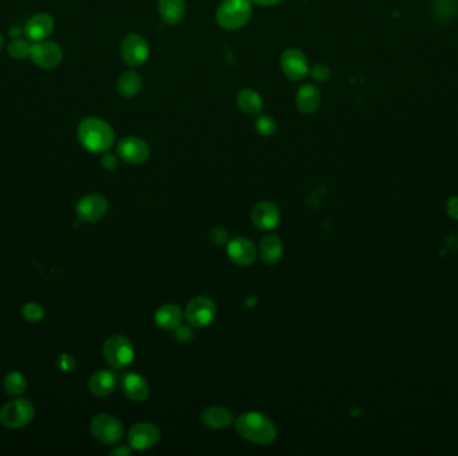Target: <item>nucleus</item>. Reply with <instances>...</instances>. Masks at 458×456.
I'll list each match as a JSON object with an SVG mask.
<instances>
[{"mask_svg":"<svg viewBox=\"0 0 458 456\" xmlns=\"http://www.w3.org/2000/svg\"><path fill=\"white\" fill-rule=\"evenodd\" d=\"M252 16L251 0H223L216 10L217 25L229 31L239 30Z\"/></svg>","mask_w":458,"mask_h":456,"instance_id":"nucleus-3","label":"nucleus"},{"mask_svg":"<svg viewBox=\"0 0 458 456\" xmlns=\"http://www.w3.org/2000/svg\"><path fill=\"white\" fill-rule=\"evenodd\" d=\"M31 46L33 44L25 39H13L7 44V52H8L10 58H13L15 61H23L25 58H30Z\"/></svg>","mask_w":458,"mask_h":456,"instance_id":"nucleus-28","label":"nucleus"},{"mask_svg":"<svg viewBox=\"0 0 458 456\" xmlns=\"http://www.w3.org/2000/svg\"><path fill=\"white\" fill-rule=\"evenodd\" d=\"M22 315L30 323H38L45 317V309L38 303H25L22 308Z\"/></svg>","mask_w":458,"mask_h":456,"instance_id":"nucleus-30","label":"nucleus"},{"mask_svg":"<svg viewBox=\"0 0 458 456\" xmlns=\"http://www.w3.org/2000/svg\"><path fill=\"white\" fill-rule=\"evenodd\" d=\"M151 55L148 40L140 34H129L121 43V56L130 67H140L146 64Z\"/></svg>","mask_w":458,"mask_h":456,"instance_id":"nucleus-8","label":"nucleus"},{"mask_svg":"<svg viewBox=\"0 0 458 456\" xmlns=\"http://www.w3.org/2000/svg\"><path fill=\"white\" fill-rule=\"evenodd\" d=\"M3 47H4V38H3V35L0 34V51L3 50Z\"/></svg>","mask_w":458,"mask_h":456,"instance_id":"nucleus-40","label":"nucleus"},{"mask_svg":"<svg viewBox=\"0 0 458 456\" xmlns=\"http://www.w3.org/2000/svg\"><path fill=\"white\" fill-rule=\"evenodd\" d=\"M211 240H212L213 244H216V245L228 244V232L223 228L212 229V232H211Z\"/></svg>","mask_w":458,"mask_h":456,"instance_id":"nucleus-33","label":"nucleus"},{"mask_svg":"<svg viewBox=\"0 0 458 456\" xmlns=\"http://www.w3.org/2000/svg\"><path fill=\"white\" fill-rule=\"evenodd\" d=\"M76 136L83 149L94 154L109 152L115 140L113 127L98 116L83 118L78 125Z\"/></svg>","mask_w":458,"mask_h":456,"instance_id":"nucleus-1","label":"nucleus"},{"mask_svg":"<svg viewBox=\"0 0 458 456\" xmlns=\"http://www.w3.org/2000/svg\"><path fill=\"white\" fill-rule=\"evenodd\" d=\"M55 28V20L50 13H38L33 15L25 25V35L33 42L46 40Z\"/></svg>","mask_w":458,"mask_h":456,"instance_id":"nucleus-15","label":"nucleus"},{"mask_svg":"<svg viewBox=\"0 0 458 456\" xmlns=\"http://www.w3.org/2000/svg\"><path fill=\"white\" fill-rule=\"evenodd\" d=\"M142 88V79H141L140 74L137 71H125L124 74L118 78L117 82V89L119 95H122L124 98H134Z\"/></svg>","mask_w":458,"mask_h":456,"instance_id":"nucleus-25","label":"nucleus"},{"mask_svg":"<svg viewBox=\"0 0 458 456\" xmlns=\"http://www.w3.org/2000/svg\"><path fill=\"white\" fill-rule=\"evenodd\" d=\"M185 317L194 328L208 327L216 317V305L208 297H194L187 305Z\"/></svg>","mask_w":458,"mask_h":456,"instance_id":"nucleus-9","label":"nucleus"},{"mask_svg":"<svg viewBox=\"0 0 458 456\" xmlns=\"http://www.w3.org/2000/svg\"><path fill=\"white\" fill-rule=\"evenodd\" d=\"M30 59L40 68L51 70L58 67L64 61V51L57 42H51L47 39L34 42L31 46Z\"/></svg>","mask_w":458,"mask_h":456,"instance_id":"nucleus-7","label":"nucleus"},{"mask_svg":"<svg viewBox=\"0 0 458 456\" xmlns=\"http://www.w3.org/2000/svg\"><path fill=\"white\" fill-rule=\"evenodd\" d=\"M121 390L129 400L141 403L148 399L151 393L149 383L140 373L127 372L121 378Z\"/></svg>","mask_w":458,"mask_h":456,"instance_id":"nucleus-14","label":"nucleus"},{"mask_svg":"<svg viewBox=\"0 0 458 456\" xmlns=\"http://www.w3.org/2000/svg\"><path fill=\"white\" fill-rule=\"evenodd\" d=\"M35 416L34 404L27 399H15L0 409V423L10 430H19L28 426Z\"/></svg>","mask_w":458,"mask_h":456,"instance_id":"nucleus-4","label":"nucleus"},{"mask_svg":"<svg viewBox=\"0 0 458 456\" xmlns=\"http://www.w3.org/2000/svg\"><path fill=\"white\" fill-rule=\"evenodd\" d=\"M57 366L59 368V371L66 372V373L73 372V371H76V359L69 354H62L57 359Z\"/></svg>","mask_w":458,"mask_h":456,"instance_id":"nucleus-32","label":"nucleus"},{"mask_svg":"<svg viewBox=\"0 0 458 456\" xmlns=\"http://www.w3.org/2000/svg\"><path fill=\"white\" fill-rule=\"evenodd\" d=\"M295 102L299 112H302L303 114H314L315 112H318L322 94L314 85H303L298 90Z\"/></svg>","mask_w":458,"mask_h":456,"instance_id":"nucleus-19","label":"nucleus"},{"mask_svg":"<svg viewBox=\"0 0 458 456\" xmlns=\"http://www.w3.org/2000/svg\"><path fill=\"white\" fill-rule=\"evenodd\" d=\"M109 209L107 200L98 193L83 196L76 206V216L83 222H97L106 216Z\"/></svg>","mask_w":458,"mask_h":456,"instance_id":"nucleus-10","label":"nucleus"},{"mask_svg":"<svg viewBox=\"0 0 458 456\" xmlns=\"http://www.w3.org/2000/svg\"><path fill=\"white\" fill-rule=\"evenodd\" d=\"M184 313L178 305L166 304L160 306L154 315L155 324L166 330H175L182 323Z\"/></svg>","mask_w":458,"mask_h":456,"instance_id":"nucleus-21","label":"nucleus"},{"mask_svg":"<svg viewBox=\"0 0 458 456\" xmlns=\"http://www.w3.org/2000/svg\"><path fill=\"white\" fill-rule=\"evenodd\" d=\"M251 1H254L259 6H263V7H272V6L279 4L281 0H251Z\"/></svg>","mask_w":458,"mask_h":456,"instance_id":"nucleus-39","label":"nucleus"},{"mask_svg":"<svg viewBox=\"0 0 458 456\" xmlns=\"http://www.w3.org/2000/svg\"><path fill=\"white\" fill-rule=\"evenodd\" d=\"M90 432L100 443H118L124 435V426L118 419L109 414H98L90 421Z\"/></svg>","mask_w":458,"mask_h":456,"instance_id":"nucleus-6","label":"nucleus"},{"mask_svg":"<svg viewBox=\"0 0 458 456\" xmlns=\"http://www.w3.org/2000/svg\"><path fill=\"white\" fill-rule=\"evenodd\" d=\"M23 32H25V28H22L20 25H13L8 30V34H10V37L13 39L22 38V34Z\"/></svg>","mask_w":458,"mask_h":456,"instance_id":"nucleus-38","label":"nucleus"},{"mask_svg":"<svg viewBox=\"0 0 458 456\" xmlns=\"http://www.w3.org/2000/svg\"><path fill=\"white\" fill-rule=\"evenodd\" d=\"M175 337L180 342H189L193 339V330L187 325H178L175 330Z\"/></svg>","mask_w":458,"mask_h":456,"instance_id":"nucleus-34","label":"nucleus"},{"mask_svg":"<svg viewBox=\"0 0 458 456\" xmlns=\"http://www.w3.org/2000/svg\"><path fill=\"white\" fill-rule=\"evenodd\" d=\"M101 164L106 170L113 172V170H115L118 167V158H117V155H114L113 152H103L102 154Z\"/></svg>","mask_w":458,"mask_h":456,"instance_id":"nucleus-35","label":"nucleus"},{"mask_svg":"<svg viewBox=\"0 0 458 456\" xmlns=\"http://www.w3.org/2000/svg\"><path fill=\"white\" fill-rule=\"evenodd\" d=\"M280 68L283 74L293 82L305 79L310 73L308 59L299 49H287L280 56Z\"/></svg>","mask_w":458,"mask_h":456,"instance_id":"nucleus-11","label":"nucleus"},{"mask_svg":"<svg viewBox=\"0 0 458 456\" xmlns=\"http://www.w3.org/2000/svg\"><path fill=\"white\" fill-rule=\"evenodd\" d=\"M227 253L236 265L240 266L252 265L257 256L254 242L244 237H236L228 241Z\"/></svg>","mask_w":458,"mask_h":456,"instance_id":"nucleus-16","label":"nucleus"},{"mask_svg":"<svg viewBox=\"0 0 458 456\" xmlns=\"http://www.w3.org/2000/svg\"><path fill=\"white\" fill-rule=\"evenodd\" d=\"M3 387H4V391L7 395L13 396V397H19L27 390V379L22 372L13 371V372L6 375V378L3 380Z\"/></svg>","mask_w":458,"mask_h":456,"instance_id":"nucleus-27","label":"nucleus"},{"mask_svg":"<svg viewBox=\"0 0 458 456\" xmlns=\"http://www.w3.org/2000/svg\"><path fill=\"white\" fill-rule=\"evenodd\" d=\"M446 212L452 218L458 220V197H452L446 203Z\"/></svg>","mask_w":458,"mask_h":456,"instance_id":"nucleus-36","label":"nucleus"},{"mask_svg":"<svg viewBox=\"0 0 458 456\" xmlns=\"http://www.w3.org/2000/svg\"><path fill=\"white\" fill-rule=\"evenodd\" d=\"M117 155L127 164H143L151 157V148L148 142L139 137H127L118 142Z\"/></svg>","mask_w":458,"mask_h":456,"instance_id":"nucleus-12","label":"nucleus"},{"mask_svg":"<svg viewBox=\"0 0 458 456\" xmlns=\"http://www.w3.org/2000/svg\"><path fill=\"white\" fill-rule=\"evenodd\" d=\"M254 130L262 137H271L276 131V122L269 115H257L254 122Z\"/></svg>","mask_w":458,"mask_h":456,"instance_id":"nucleus-29","label":"nucleus"},{"mask_svg":"<svg viewBox=\"0 0 458 456\" xmlns=\"http://www.w3.org/2000/svg\"><path fill=\"white\" fill-rule=\"evenodd\" d=\"M157 8L161 20L169 25L181 23L187 11L185 0H158Z\"/></svg>","mask_w":458,"mask_h":456,"instance_id":"nucleus-20","label":"nucleus"},{"mask_svg":"<svg viewBox=\"0 0 458 456\" xmlns=\"http://www.w3.org/2000/svg\"><path fill=\"white\" fill-rule=\"evenodd\" d=\"M310 76H312V79L315 82H319V83H323V82H327L330 80L331 73L330 67L327 64H315L312 68H310Z\"/></svg>","mask_w":458,"mask_h":456,"instance_id":"nucleus-31","label":"nucleus"},{"mask_svg":"<svg viewBox=\"0 0 458 456\" xmlns=\"http://www.w3.org/2000/svg\"><path fill=\"white\" fill-rule=\"evenodd\" d=\"M236 102L244 114L252 115V116L262 114L264 107L262 95L252 89H242V91H239Z\"/></svg>","mask_w":458,"mask_h":456,"instance_id":"nucleus-22","label":"nucleus"},{"mask_svg":"<svg viewBox=\"0 0 458 456\" xmlns=\"http://www.w3.org/2000/svg\"><path fill=\"white\" fill-rule=\"evenodd\" d=\"M117 387V376L110 369H98L91 375L89 380V391L97 397H106L114 392Z\"/></svg>","mask_w":458,"mask_h":456,"instance_id":"nucleus-18","label":"nucleus"},{"mask_svg":"<svg viewBox=\"0 0 458 456\" xmlns=\"http://www.w3.org/2000/svg\"><path fill=\"white\" fill-rule=\"evenodd\" d=\"M259 253L266 264L274 265L279 261L283 256V242L278 236L269 234L260 241Z\"/></svg>","mask_w":458,"mask_h":456,"instance_id":"nucleus-24","label":"nucleus"},{"mask_svg":"<svg viewBox=\"0 0 458 456\" xmlns=\"http://www.w3.org/2000/svg\"><path fill=\"white\" fill-rule=\"evenodd\" d=\"M103 356L112 367L124 369L134 360V347L125 336L114 335L105 342Z\"/></svg>","mask_w":458,"mask_h":456,"instance_id":"nucleus-5","label":"nucleus"},{"mask_svg":"<svg viewBox=\"0 0 458 456\" xmlns=\"http://www.w3.org/2000/svg\"><path fill=\"white\" fill-rule=\"evenodd\" d=\"M236 431L242 439L259 444L267 445L276 439V427L271 419L260 412H245L235 421Z\"/></svg>","mask_w":458,"mask_h":456,"instance_id":"nucleus-2","label":"nucleus"},{"mask_svg":"<svg viewBox=\"0 0 458 456\" xmlns=\"http://www.w3.org/2000/svg\"><path fill=\"white\" fill-rule=\"evenodd\" d=\"M204 424L212 430H225L233 421L228 409L223 407H208L203 412Z\"/></svg>","mask_w":458,"mask_h":456,"instance_id":"nucleus-23","label":"nucleus"},{"mask_svg":"<svg viewBox=\"0 0 458 456\" xmlns=\"http://www.w3.org/2000/svg\"><path fill=\"white\" fill-rule=\"evenodd\" d=\"M251 218L256 228L272 230L279 225L280 210L275 203H259L251 212Z\"/></svg>","mask_w":458,"mask_h":456,"instance_id":"nucleus-17","label":"nucleus"},{"mask_svg":"<svg viewBox=\"0 0 458 456\" xmlns=\"http://www.w3.org/2000/svg\"><path fill=\"white\" fill-rule=\"evenodd\" d=\"M458 13V0H433V15L438 22L447 23Z\"/></svg>","mask_w":458,"mask_h":456,"instance_id":"nucleus-26","label":"nucleus"},{"mask_svg":"<svg viewBox=\"0 0 458 456\" xmlns=\"http://www.w3.org/2000/svg\"><path fill=\"white\" fill-rule=\"evenodd\" d=\"M161 431L153 423H137L127 433V442L130 448L145 451L153 448L160 442Z\"/></svg>","mask_w":458,"mask_h":456,"instance_id":"nucleus-13","label":"nucleus"},{"mask_svg":"<svg viewBox=\"0 0 458 456\" xmlns=\"http://www.w3.org/2000/svg\"><path fill=\"white\" fill-rule=\"evenodd\" d=\"M130 454H131V450L127 445H119L110 452V455L115 456H129Z\"/></svg>","mask_w":458,"mask_h":456,"instance_id":"nucleus-37","label":"nucleus"}]
</instances>
